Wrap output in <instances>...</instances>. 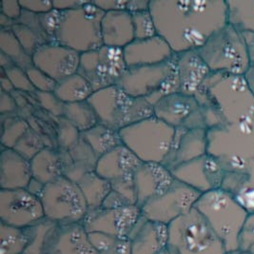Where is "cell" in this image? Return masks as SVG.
<instances>
[{
  "mask_svg": "<svg viewBox=\"0 0 254 254\" xmlns=\"http://www.w3.org/2000/svg\"><path fill=\"white\" fill-rule=\"evenodd\" d=\"M150 11L175 54L198 50L228 23L226 0H150Z\"/></svg>",
  "mask_w": 254,
  "mask_h": 254,
  "instance_id": "cell-1",
  "label": "cell"
},
{
  "mask_svg": "<svg viewBox=\"0 0 254 254\" xmlns=\"http://www.w3.org/2000/svg\"><path fill=\"white\" fill-rule=\"evenodd\" d=\"M206 128L254 120V99L245 76L210 72L195 93Z\"/></svg>",
  "mask_w": 254,
  "mask_h": 254,
  "instance_id": "cell-2",
  "label": "cell"
},
{
  "mask_svg": "<svg viewBox=\"0 0 254 254\" xmlns=\"http://www.w3.org/2000/svg\"><path fill=\"white\" fill-rule=\"evenodd\" d=\"M208 154L226 173L247 174L254 169V120L207 129Z\"/></svg>",
  "mask_w": 254,
  "mask_h": 254,
  "instance_id": "cell-3",
  "label": "cell"
},
{
  "mask_svg": "<svg viewBox=\"0 0 254 254\" xmlns=\"http://www.w3.org/2000/svg\"><path fill=\"white\" fill-rule=\"evenodd\" d=\"M195 208L205 216L229 254L238 251L239 235L249 212L231 192L217 189L202 193Z\"/></svg>",
  "mask_w": 254,
  "mask_h": 254,
  "instance_id": "cell-4",
  "label": "cell"
},
{
  "mask_svg": "<svg viewBox=\"0 0 254 254\" xmlns=\"http://www.w3.org/2000/svg\"><path fill=\"white\" fill-rule=\"evenodd\" d=\"M28 254H97L82 223L59 224L46 217L28 228Z\"/></svg>",
  "mask_w": 254,
  "mask_h": 254,
  "instance_id": "cell-5",
  "label": "cell"
},
{
  "mask_svg": "<svg viewBox=\"0 0 254 254\" xmlns=\"http://www.w3.org/2000/svg\"><path fill=\"white\" fill-rule=\"evenodd\" d=\"M174 254H229L208 220L195 207L168 225Z\"/></svg>",
  "mask_w": 254,
  "mask_h": 254,
  "instance_id": "cell-6",
  "label": "cell"
},
{
  "mask_svg": "<svg viewBox=\"0 0 254 254\" xmlns=\"http://www.w3.org/2000/svg\"><path fill=\"white\" fill-rule=\"evenodd\" d=\"M197 51L211 72L245 76L251 69L244 35L231 24L214 32Z\"/></svg>",
  "mask_w": 254,
  "mask_h": 254,
  "instance_id": "cell-7",
  "label": "cell"
},
{
  "mask_svg": "<svg viewBox=\"0 0 254 254\" xmlns=\"http://www.w3.org/2000/svg\"><path fill=\"white\" fill-rule=\"evenodd\" d=\"M88 101L99 123L116 130L154 116L153 105L128 95L118 85L94 92Z\"/></svg>",
  "mask_w": 254,
  "mask_h": 254,
  "instance_id": "cell-8",
  "label": "cell"
},
{
  "mask_svg": "<svg viewBox=\"0 0 254 254\" xmlns=\"http://www.w3.org/2000/svg\"><path fill=\"white\" fill-rule=\"evenodd\" d=\"M104 13L93 1L78 9L60 12L55 42L79 54L103 46L101 22Z\"/></svg>",
  "mask_w": 254,
  "mask_h": 254,
  "instance_id": "cell-9",
  "label": "cell"
},
{
  "mask_svg": "<svg viewBox=\"0 0 254 254\" xmlns=\"http://www.w3.org/2000/svg\"><path fill=\"white\" fill-rule=\"evenodd\" d=\"M117 85L126 93L154 105L163 96L179 92L176 54L160 64L127 68Z\"/></svg>",
  "mask_w": 254,
  "mask_h": 254,
  "instance_id": "cell-10",
  "label": "cell"
},
{
  "mask_svg": "<svg viewBox=\"0 0 254 254\" xmlns=\"http://www.w3.org/2000/svg\"><path fill=\"white\" fill-rule=\"evenodd\" d=\"M124 146L142 162L163 163L168 156L175 128L156 116H151L119 130Z\"/></svg>",
  "mask_w": 254,
  "mask_h": 254,
  "instance_id": "cell-11",
  "label": "cell"
},
{
  "mask_svg": "<svg viewBox=\"0 0 254 254\" xmlns=\"http://www.w3.org/2000/svg\"><path fill=\"white\" fill-rule=\"evenodd\" d=\"M39 198L47 219L59 224L82 223L89 211L79 185L64 175L44 185Z\"/></svg>",
  "mask_w": 254,
  "mask_h": 254,
  "instance_id": "cell-12",
  "label": "cell"
},
{
  "mask_svg": "<svg viewBox=\"0 0 254 254\" xmlns=\"http://www.w3.org/2000/svg\"><path fill=\"white\" fill-rule=\"evenodd\" d=\"M126 69L123 50L103 45L81 54L77 72L96 92L117 85Z\"/></svg>",
  "mask_w": 254,
  "mask_h": 254,
  "instance_id": "cell-13",
  "label": "cell"
},
{
  "mask_svg": "<svg viewBox=\"0 0 254 254\" xmlns=\"http://www.w3.org/2000/svg\"><path fill=\"white\" fill-rule=\"evenodd\" d=\"M202 193L174 178L173 183L158 196L141 207V213L148 219L169 225L195 207Z\"/></svg>",
  "mask_w": 254,
  "mask_h": 254,
  "instance_id": "cell-14",
  "label": "cell"
},
{
  "mask_svg": "<svg viewBox=\"0 0 254 254\" xmlns=\"http://www.w3.org/2000/svg\"><path fill=\"white\" fill-rule=\"evenodd\" d=\"M45 218L39 196L27 189L0 190V221L3 224L28 229Z\"/></svg>",
  "mask_w": 254,
  "mask_h": 254,
  "instance_id": "cell-15",
  "label": "cell"
},
{
  "mask_svg": "<svg viewBox=\"0 0 254 254\" xmlns=\"http://www.w3.org/2000/svg\"><path fill=\"white\" fill-rule=\"evenodd\" d=\"M153 109L154 116L174 128H206L195 95L180 92L170 93L153 105Z\"/></svg>",
  "mask_w": 254,
  "mask_h": 254,
  "instance_id": "cell-16",
  "label": "cell"
},
{
  "mask_svg": "<svg viewBox=\"0 0 254 254\" xmlns=\"http://www.w3.org/2000/svg\"><path fill=\"white\" fill-rule=\"evenodd\" d=\"M141 213L138 206L123 208H90L82 224L88 232H100L117 237H128Z\"/></svg>",
  "mask_w": 254,
  "mask_h": 254,
  "instance_id": "cell-17",
  "label": "cell"
},
{
  "mask_svg": "<svg viewBox=\"0 0 254 254\" xmlns=\"http://www.w3.org/2000/svg\"><path fill=\"white\" fill-rule=\"evenodd\" d=\"M174 178L190 186L200 193L221 189L226 172L214 157L204 154L172 170Z\"/></svg>",
  "mask_w": 254,
  "mask_h": 254,
  "instance_id": "cell-18",
  "label": "cell"
},
{
  "mask_svg": "<svg viewBox=\"0 0 254 254\" xmlns=\"http://www.w3.org/2000/svg\"><path fill=\"white\" fill-rule=\"evenodd\" d=\"M81 54L57 42L39 47L33 55V63L54 80L59 82L77 72Z\"/></svg>",
  "mask_w": 254,
  "mask_h": 254,
  "instance_id": "cell-19",
  "label": "cell"
},
{
  "mask_svg": "<svg viewBox=\"0 0 254 254\" xmlns=\"http://www.w3.org/2000/svg\"><path fill=\"white\" fill-rule=\"evenodd\" d=\"M132 179L136 205L141 208L150 199L165 191L173 183L174 176L162 163L141 162L133 173Z\"/></svg>",
  "mask_w": 254,
  "mask_h": 254,
  "instance_id": "cell-20",
  "label": "cell"
},
{
  "mask_svg": "<svg viewBox=\"0 0 254 254\" xmlns=\"http://www.w3.org/2000/svg\"><path fill=\"white\" fill-rule=\"evenodd\" d=\"M208 153L206 128H175L172 149L164 164L169 170Z\"/></svg>",
  "mask_w": 254,
  "mask_h": 254,
  "instance_id": "cell-21",
  "label": "cell"
},
{
  "mask_svg": "<svg viewBox=\"0 0 254 254\" xmlns=\"http://www.w3.org/2000/svg\"><path fill=\"white\" fill-rule=\"evenodd\" d=\"M127 68H136L160 64L169 61L175 53L160 35L148 39H134L123 49Z\"/></svg>",
  "mask_w": 254,
  "mask_h": 254,
  "instance_id": "cell-22",
  "label": "cell"
},
{
  "mask_svg": "<svg viewBox=\"0 0 254 254\" xmlns=\"http://www.w3.org/2000/svg\"><path fill=\"white\" fill-rule=\"evenodd\" d=\"M128 239L131 254H159L169 248L168 225L141 215Z\"/></svg>",
  "mask_w": 254,
  "mask_h": 254,
  "instance_id": "cell-23",
  "label": "cell"
},
{
  "mask_svg": "<svg viewBox=\"0 0 254 254\" xmlns=\"http://www.w3.org/2000/svg\"><path fill=\"white\" fill-rule=\"evenodd\" d=\"M141 160L123 144L100 156L95 173L110 183L131 178Z\"/></svg>",
  "mask_w": 254,
  "mask_h": 254,
  "instance_id": "cell-24",
  "label": "cell"
},
{
  "mask_svg": "<svg viewBox=\"0 0 254 254\" xmlns=\"http://www.w3.org/2000/svg\"><path fill=\"white\" fill-rule=\"evenodd\" d=\"M176 69L180 93L195 95L211 72L197 50L176 54Z\"/></svg>",
  "mask_w": 254,
  "mask_h": 254,
  "instance_id": "cell-25",
  "label": "cell"
},
{
  "mask_svg": "<svg viewBox=\"0 0 254 254\" xmlns=\"http://www.w3.org/2000/svg\"><path fill=\"white\" fill-rule=\"evenodd\" d=\"M33 179L31 161L13 149L1 148L0 190L27 189Z\"/></svg>",
  "mask_w": 254,
  "mask_h": 254,
  "instance_id": "cell-26",
  "label": "cell"
},
{
  "mask_svg": "<svg viewBox=\"0 0 254 254\" xmlns=\"http://www.w3.org/2000/svg\"><path fill=\"white\" fill-rule=\"evenodd\" d=\"M104 46L123 50L134 39L131 13L127 10L105 12L101 22Z\"/></svg>",
  "mask_w": 254,
  "mask_h": 254,
  "instance_id": "cell-27",
  "label": "cell"
},
{
  "mask_svg": "<svg viewBox=\"0 0 254 254\" xmlns=\"http://www.w3.org/2000/svg\"><path fill=\"white\" fill-rule=\"evenodd\" d=\"M59 150L64 165V176L70 180L77 183L86 174L95 172L99 157L83 139L69 150Z\"/></svg>",
  "mask_w": 254,
  "mask_h": 254,
  "instance_id": "cell-28",
  "label": "cell"
},
{
  "mask_svg": "<svg viewBox=\"0 0 254 254\" xmlns=\"http://www.w3.org/2000/svg\"><path fill=\"white\" fill-rule=\"evenodd\" d=\"M33 178L43 185L64 175L61 152L57 147H46L31 160Z\"/></svg>",
  "mask_w": 254,
  "mask_h": 254,
  "instance_id": "cell-29",
  "label": "cell"
},
{
  "mask_svg": "<svg viewBox=\"0 0 254 254\" xmlns=\"http://www.w3.org/2000/svg\"><path fill=\"white\" fill-rule=\"evenodd\" d=\"M221 189L231 192L249 213L254 212V169L247 174L227 173Z\"/></svg>",
  "mask_w": 254,
  "mask_h": 254,
  "instance_id": "cell-30",
  "label": "cell"
},
{
  "mask_svg": "<svg viewBox=\"0 0 254 254\" xmlns=\"http://www.w3.org/2000/svg\"><path fill=\"white\" fill-rule=\"evenodd\" d=\"M93 93L91 84L78 72L58 82L54 92L64 104L87 101Z\"/></svg>",
  "mask_w": 254,
  "mask_h": 254,
  "instance_id": "cell-31",
  "label": "cell"
},
{
  "mask_svg": "<svg viewBox=\"0 0 254 254\" xmlns=\"http://www.w3.org/2000/svg\"><path fill=\"white\" fill-rule=\"evenodd\" d=\"M81 138L93 149L98 157L123 144L119 130L101 123L81 132Z\"/></svg>",
  "mask_w": 254,
  "mask_h": 254,
  "instance_id": "cell-32",
  "label": "cell"
},
{
  "mask_svg": "<svg viewBox=\"0 0 254 254\" xmlns=\"http://www.w3.org/2000/svg\"><path fill=\"white\" fill-rule=\"evenodd\" d=\"M228 23L241 33H254V0H226Z\"/></svg>",
  "mask_w": 254,
  "mask_h": 254,
  "instance_id": "cell-33",
  "label": "cell"
},
{
  "mask_svg": "<svg viewBox=\"0 0 254 254\" xmlns=\"http://www.w3.org/2000/svg\"><path fill=\"white\" fill-rule=\"evenodd\" d=\"M81 190L86 198L90 208H100L106 197L112 190L111 183L99 176L95 172H92L83 176L77 182Z\"/></svg>",
  "mask_w": 254,
  "mask_h": 254,
  "instance_id": "cell-34",
  "label": "cell"
},
{
  "mask_svg": "<svg viewBox=\"0 0 254 254\" xmlns=\"http://www.w3.org/2000/svg\"><path fill=\"white\" fill-rule=\"evenodd\" d=\"M30 243L29 229H22L1 223L0 254H24Z\"/></svg>",
  "mask_w": 254,
  "mask_h": 254,
  "instance_id": "cell-35",
  "label": "cell"
},
{
  "mask_svg": "<svg viewBox=\"0 0 254 254\" xmlns=\"http://www.w3.org/2000/svg\"><path fill=\"white\" fill-rule=\"evenodd\" d=\"M62 117L69 120L80 132L86 131L99 123L97 116L88 100L64 104Z\"/></svg>",
  "mask_w": 254,
  "mask_h": 254,
  "instance_id": "cell-36",
  "label": "cell"
},
{
  "mask_svg": "<svg viewBox=\"0 0 254 254\" xmlns=\"http://www.w3.org/2000/svg\"><path fill=\"white\" fill-rule=\"evenodd\" d=\"M0 52L12 59L13 63L24 69L34 65L33 58L25 51L11 29L0 30Z\"/></svg>",
  "mask_w": 254,
  "mask_h": 254,
  "instance_id": "cell-37",
  "label": "cell"
},
{
  "mask_svg": "<svg viewBox=\"0 0 254 254\" xmlns=\"http://www.w3.org/2000/svg\"><path fill=\"white\" fill-rule=\"evenodd\" d=\"M97 254H131L128 237H117L100 232H88Z\"/></svg>",
  "mask_w": 254,
  "mask_h": 254,
  "instance_id": "cell-38",
  "label": "cell"
},
{
  "mask_svg": "<svg viewBox=\"0 0 254 254\" xmlns=\"http://www.w3.org/2000/svg\"><path fill=\"white\" fill-rule=\"evenodd\" d=\"M30 127L31 125L23 117L9 116L3 118L1 146L3 148L13 149L15 144Z\"/></svg>",
  "mask_w": 254,
  "mask_h": 254,
  "instance_id": "cell-39",
  "label": "cell"
},
{
  "mask_svg": "<svg viewBox=\"0 0 254 254\" xmlns=\"http://www.w3.org/2000/svg\"><path fill=\"white\" fill-rule=\"evenodd\" d=\"M48 146L42 136L31 127L19 141L15 144L13 150H16L28 160H32L37 153H39Z\"/></svg>",
  "mask_w": 254,
  "mask_h": 254,
  "instance_id": "cell-40",
  "label": "cell"
},
{
  "mask_svg": "<svg viewBox=\"0 0 254 254\" xmlns=\"http://www.w3.org/2000/svg\"><path fill=\"white\" fill-rule=\"evenodd\" d=\"M81 138V132L77 127L64 117H58L57 123V148L68 150Z\"/></svg>",
  "mask_w": 254,
  "mask_h": 254,
  "instance_id": "cell-41",
  "label": "cell"
},
{
  "mask_svg": "<svg viewBox=\"0 0 254 254\" xmlns=\"http://www.w3.org/2000/svg\"><path fill=\"white\" fill-rule=\"evenodd\" d=\"M131 17L135 39H148L155 35H158L157 29L150 10L144 12H133L131 13Z\"/></svg>",
  "mask_w": 254,
  "mask_h": 254,
  "instance_id": "cell-42",
  "label": "cell"
},
{
  "mask_svg": "<svg viewBox=\"0 0 254 254\" xmlns=\"http://www.w3.org/2000/svg\"><path fill=\"white\" fill-rule=\"evenodd\" d=\"M4 72L12 82L15 91L29 93H35L36 92L35 87L33 86L28 76L26 69H22L16 65H13L11 68L5 69Z\"/></svg>",
  "mask_w": 254,
  "mask_h": 254,
  "instance_id": "cell-43",
  "label": "cell"
},
{
  "mask_svg": "<svg viewBox=\"0 0 254 254\" xmlns=\"http://www.w3.org/2000/svg\"><path fill=\"white\" fill-rule=\"evenodd\" d=\"M238 254H254V212L246 220L238 242Z\"/></svg>",
  "mask_w": 254,
  "mask_h": 254,
  "instance_id": "cell-44",
  "label": "cell"
},
{
  "mask_svg": "<svg viewBox=\"0 0 254 254\" xmlns=\"http://www.w3.org/2000/svg\"><path fill=\"white\" fill-rule=\"evenodd\" d=\"M26 71L33 86L35 87L36 92H43V93L55 92L58 82L51 78L49 75H47L45 72L36 68L34 65L29 69H26Z\"/></svg>",
  "mask_w": 254,
  "mask_h": 254,
  "instance_id": "cell-45",
  "label": "cell"
},
{
  "mask_svg": "<svg viewBox=\"0 0 254 254\" xmlns=\"http://www.w3.org/2000/svg\"><path fill=\"white\" fill-rule=\"evenodd\" d=\"M35 96L37 101L40 105L57 117H62L64 103H62L57 95L54 93H43V92H35Z\"/></svg>",
  "mask_w": 254,
  "mask_h": 254,
  "instance_id": "cell-46",
  "label": "cell"
},
{
  "mask_svg": "<svg viewBox=\"0 0 254 254\" xmlns=\"http://www.w3.org/2000/svg\"><path fill=\"white\" fill-rule=\"evenodd\" d=\"M24 11L35 14H43L54 10L53 0H19Z\"/></svg>",
  "mask_w": 254,
  "mask_h": 254,
  "instance_id": "cell-47",
  "label": "cell"
},
{
  "mask_svg": "<svg viewBox=\"0 0 254 254\" xmlns=\"http://www.w3.org/2000/svg\"><path fill=\"white\" fill-rule=\"evenodd\" d=\"M23 9L19 0H2L1 1V14L7 16L13 21H17L22 15Z\"/></svg>",
  "mask_w": 254,
  "mask_h": 254,
  "instance_id": "cell-48",
  "label": "cell"
},
{
  "mask_svg": "<svg viewBox=\"0 0 254 254\" xmlns=\"http://www.w3.org/2000/svg\"><path fill=\"white\" fill-rule=\"evenodd\" d=\"M93 3L104 12L127 10V0H93Z\"/></svg>",
  "mask_w": 254,
  "mask_h": 254,
  "instance_id": "cell-49",
  "label": "cell"
},
{
  "mask_svg": "<svg viewBox=\"0 0 254 254\" xmlns=\"http://www.w3.org/2000/svg\"><path fill=\"white\" fill-rule=\"evenodd\" d=\"M0 114L1 116H12L16 113L18 105L15 98L12 96V93L1 92L0 96Z\"/></svg>",
  "mask_w": 254,
  "mask_h": 254,
  "instance_id": "cell-50",
  "label": "cell"
},
{
  "mask_svg": "<svg viewBox=\"0 0 254 254\" xmlns=\"http://www.w3.org/2000/svg\"><path fill=\"white\" fill-rule=\"evenodd\" d=\"M127 206H133V205H131L125 197L122 196L120 193L112 190L111 192L108 194V196L106 197L101 207L106 208H123Z\"/></svg>",
  "mask_w": 254,
  "mask_h": 254,
  "instance_id": "cell-51",
  "label": "cell"
},
{
  "mask_svg": "<svg viewBox=\"0 0 254 254\" xmlns=\"http://www.w3.org/2000/svg\"><path fill=\"white\" fill-rule=\"evenodd\" d=\"M88 2V0H53V5L58 12H65L78 9Z\"/></svg>",
  "mask_w": 254,
  "mask_h": 254,
  "instance_id": "cell-52",
  "label": "cell"
},
{
  "mask_svg": "<svg viewBox=\"0 0 254 254\" xmlns=\"http://www.w3.org/2000/svg\"><path fill=\"white\" fill-rule=\"evenodd\" d=\"M150 0H127V11L133 12H144L150 10Z\"/></svg>",
  "mask_w": 254,
  "mask_h": 254,
  "instance_id": "cell-53",
  "label": "cell"
},
{
  "mask_svg": "<svg viewBox=\"0 0 254 254\" xmlns=\"http://www.w3.org/2000/svg\"><path fill=\"white\" fill-rule=\"evenodd\" d=\"M245 38L251 69H254V33H242Z\"/></svg>",
  "mask_w": 254,
  "mask_h": 254,
  "instance_id": "cell-54",
  "label": "cell"
},
{
  "mask_svg": "<svg viewBox=\"0 0 254 254\" xmlns=\"http://www.w3.org/2000/svg\"><path fill=\"white\" fill-rule=\"evenodd\" d=\"M15 90L13 88L12 82L8 78V76L6 75L4 70L1 69V92L12 93Z\"/></svg>",
  "mask_w": 254,
  "mask_h": 254,
  "instance_id": "cell-55",
  "label": "cell"
},
{
  "mask_svg": "<svg viewBox=\"0 0 254 254\" xmlns=\"http://www.w3.org/2000/svg\"><path fill=\"white\" fill-rule=\"evenodd\" d=\"M245 79L254 99V69H250L248 70V72L245 74Z\"/></svg>",
  "mask_w": 254,
  "mask_h": 254,
  "instance_id": "cell-56",
  "label": "cell"
},
{
  "mask_svg": "<svg viewBox=\"0 0 254 254\" xmlns=\"http://www.w3.org/2000/svg\"><path fill=\"white\" fill-rule=\"evenodd\" d=\"M0 56H1V69L5 70V69L11 68L13 65H15L12 59L9 58L8 56H6L4 53L1 52Z\"/></svg>",
  "mask_w": 254,
  "mask_h": 254,
  "instance_id": "cell-57",
  "label": "cell"
},
{
  "mask_svg": "<svg viewBox=\"0 0 254 254\" xmlns=\"http://www.w3.org/2000/svg\"><path fill=\"white\" fill-rule=\"evenodd\" d=\"M173 254V253H172V252H171V251H170V249H169V248H168V249H167V250H165V251H164V252H162V253H160V254Z\"/></svg>",
  "mask_w": 254,
  "mask_h": 254,
  "instance_id": "cell-58",
  "label": "cell"
},
{
  "mask_svg": "<svg viewBox=\"0 0 254 254\" xmlns=\"http://www.w3.org/2000/svg\"><path fill=\"white\" fill-rule=\"evenodd\" d=\"M26 254V253H24V254Z\"/></svg>",
  "mask_w": 254,
  "mask_h": 254,
  "instance_id": "cell-59",
  "label": "cell"
}]
</instances>
